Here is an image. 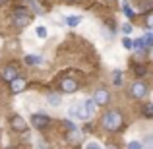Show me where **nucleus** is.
Instances as JSON below:
<instances>
[{
    "label": "nucleus",
    "mask_w": 153,
    "mask_h": 149,
    "mask_svg": "<svg viewBox=\"0 0 153 149\" xmlns=\"http://www.w3.org/2000/svg\"><path fill=\"white\" fill-rule=\"evenodd\" d=\"M143 47H146V43H143V37H140V39H136V41H134V49H136V50H142Z\"/></svg>",
    "instance_id": "nucleus-23"
},
{
    "label": "nucleus",
    "mask_w": 153,
    "mask_h": 149,
    "mask_svg": "<svg viewBox=\"0 0 153 149\" xmlns=\"http://www.w3.org/2000/svg\"><path fill=\"white\" fill-rule=\"evenodd\" d=\"M107 149H118V147H116L114 143H108V145H107Z\"/></svg>",
    "instance_id": "nucleus-31"
},
{
    "label": "nucleus",
    "mask_w": 153,
    "mask_h": 149,
    "mask_svg": "<svg viewBox=\"0 0 153 149\" xmlns=\"http://www.w3.org/2000/svg\"><path fill=\"white\" fill-rule=\"evenodd\" d=\"M132 95H134L136 99H142V97H146V95H147V87L143 85L142 82H136L134 85H132Z\"/></svg>",
    "instance_id": "nucleus-6"
},
{
    "label": "nucleus",
    "mask_w": 153,
    "mask_h": 149,
    "mask_svg": "<svg viewBox=\"0 0 153 149\" xmlns=\"http://www.w3.org/2000/svg\"><path fill=\"white\" fill-rule=\"evenodd\" d=\"M95 108H97V103H95V99H87V101H85L87 116H93V114H95Z\"/></svg>",
    "instance_id": "nucleus-13"
},
{
    "label": "nucleus",
    "mask_w": 153,
    "mask_h": 149,
    "mask_svg": "<svg viewBox=\"0 0 153 149\" xmlns=\"http://www.w3.org/2000/svg\"><path fill=\"white\" fill-rule=\"evenodd\" d=\"M85 149H103V145H101L99 142H89V143L85 145Z\"/></svg>",
    "instance_id": "nucleus-28"
},
{
    "label": "nucleus",
    "mask_w": 153,
    "mask_h": 149,
    "mask_svg": "<svg viewBox=\"0 0 153 149\" xmlns=\"http://www.w3.org/2000/svg\"><path fill=\"white\" fill-rule=\"evenodd\" d=\"M29 21H31V16L27 14V10H23V8L16 10V14H14V23H16L18 27H25V25H29Z\"/></svg>",
    "instance_id": "nucleus-3"
},
{
    "label": "nucleus",
    "mask_w": 153,
    "mask_h": 149,
    "mask_svg": "<svg viewBox=\"0 0 153 149\" xmlns=\"http://www.w3.org/2000/svg\"><path fill=\"white\" fill-rule=\"evenodd\" d=\"M68 139H70L72 143L82 142V132H79L78 128H74V130H68Z\"/></svg>",
    "instance_id": "nucleus-12"
},
{
    "label": "nucleus",
    "mask_w": 153,
    "mask_h": 149,
    "mask_svg": "<svg viewBox=\"0 0 153 149\" xmlns=\"http://www.w3.org/2000/svg\"><path fill=\"white\" fill-rule=\"evenodd\" d=\"M49 105H51V107H58V105H60V97H58V95H49Z\"/></svg>",
    "instance_id": "nucleus-21"
},
{
    "label": "nucleus",
    "mask_w": 153,
    "mask_h": 149,
    "mask_svg": "<svg viewBox=\"0 0 153 149\" xmlns=\"http://www.w3.org/2000/svg\"><path fill=\"white\" fill-rule=\"evenodd\" d=\"M64 122H66V128H68V130H74V122H72V120H64Z\"/></svg>",
    "instance_id": "nucleus-30"
},
{
    "label": "nucleus",
    "mask_w": 153,
    "mask_h": 149,
    "mask_svg": "<svg viewBox=\"0 0 153 149\" xmlns=\"http://www.w3.org/2000/svg\"><path fill=\"white\" fill-rule=\"evenodd\" d=\"M95 103L99 105V107H105V105L108 103V91H105V89H99V91H95Z\"/></svg>",
    "instance_id": "nucleus-8"
},
{
    "label": "nucleus",
    "mask_w": 153,
    "mask_h": 149,
    "mask_svg": "<svg viewBox=\"0 0 153 149\" xmlns=\"http://www.w3.org/2000/svg\"><path fill=\"white\" fill-rule=\"evenodd\" d=\"M25 79H22V78H16L14 82H10V89H12V93H22L23 89H25Z\"/></svg>",
    "instance_id": "nucleus-7"
},
{
    "label": "nucleus",
    "mask_w": 153,
    "mask_h": 149,
    "mask_svg": "<svg viewBox=\"0 0 153 149\" xmlns=\"http://www.w3.org/2000/svg\"><path fill=\"white\" fill-rule=\"evenodd\" d=\"M112 82H114L116 85H120V83H122V72H120V70H114V72H112Z\"/></svg>",
    "instance_id": "nucleus-19"
},
{
    "label": "nucleus",
    "mask_w": 153,
    "mask_h": 149,
    "mask_svg": "<svg viewBox=\"0 0 153 149\" xmlns=\"http://www.w3.org/2000/svg\"><path fill=\"white\" fill-rule=\"evenodd\" d=\"M134 70H136V74H138V76H143V74H146V68H143V66H136Z\"/></svg>",
    "instance_id": "nucleus-29"
},
{
    "label": "nucleus",
    "mask_w": 153,
    "mask_h": 149,
    "mask_svg": "<svg viewBox=\"0 0 153 149\" xmlns=\"http://www.w3.org/2000/svg\"><path fill=\"white\" fill-rule=\"evenodd\" d=\"M146 25H147V29L153 31V14H147V18H146Z\"/></svg>",
    "instance_id": "nucleus-27"
},
{
    "label": "nucleus",
    "mask_w": 153,
    "mask_h": 149,
    "mask_svg": "<svg viewBox=\"0 0 153 149\" xmlns=\"http://www.w3.org/2000/svg\"><path fill=\"white\" fill-rule=\"evenodd\" d=\"M128 149H143V145H142V142H136L134 139V142L128 143Z\"/></svg>",
    "instance_id": "nucleus-26"
},
{
    "label": "nucleus",
    "mask_w": 153,
    "mask_h": 149,
    "mask_svg": "<svg viewBox=\"0 0 153 149\" xmlns=\"http://www.w3.org/2000/svg\"><path fill=\"white\" fill-rule=\"evenodd\" d=\"M60 89L64 91V93H76L78 91V82L72 78H64L62 82H60Z\"/></svg>",
    "instance_id": "nucleus-5"
},
{
    "label": "nucleus",
    "mask_w": 153,
    "mask_h": 149,
    "mask_svg": "<svg viewBox=\"0 0 153 149\" xmlns=\"http://www.w3.org/2000/svg\"><path fill=\"white\" fill-rule=\"evenodd\" d=\"M122 114L120 112H116V110H107L103 114V126L107 128V130H111V132H116V130H120V126H122Z\"/></svg>",
    "instance_id": "nucleus-1"
},
{
    "label": "nucleus",
    "mask_w": 153,
    "mask_h": 149,
    "mask_svg": "<svg viewBox=\"0 0 153 149\" xmlns=\"http://www.w3.org/2000/svg\"><path fill=\"white\" fill-rule=\"evenodd\" d=\"M143 43H146V47H153V33L143 35Z\"/></svg>",
    "instance_id": "nucleus-25"
},
{
    "label": "nucleus",
    "mask_w": 153,
    "mask_h": 149,
    "mask_svg": "<svg viewBox=\"0 0 153 149\" xmlns=\"http://www.w3.org/2000/svg\"><path fill=\"white\" fill-rule=\"evenodd\" d=\"M25 64H29V66H39V64H43V58L39 54H27Z\"/></svg>",
    "instance_id": "nucleus-11"
},
{
    "label": "nucleus",
    "mask_w": 153,
    "mask_h": 149,
    "mask_svg": "<svg viewBox=\"0 0 153 149\" xmlns=\"http://www.w3.org/2000/svg\"><path fill=\"white\" fill-rule=\"evenodd\" d=\"M122 47L126 50H132V49H134V41H132V39H128V37H124L122 39Z\"/></svg>",
    "instance_id": "nucleus-20"
},
{
    "label": "nucleus",
    "mask_w": 153,
    "mask_h": 149,
    "mask_svg": "<svg viewBox=\"0 0 153 149\" xmlns=\"http://www.w3.org/2000/svg\"><path fill=\"white\" fill-rule=\"evenodd\" d=\"M16 78H18V68H14V66L4 68V79H6V82H14Z\"/></svg>",
    "instance_id": "nucleus-10"
},
{
    "label": "nucleus",
    "mask_w": 153,
    "mask_h": 149,
    "mask_svg": "<svg viewBox=\"0 0 153 149\" xmlns=\"http://www.w3.org/2000/svg\"><path fill=\"white\" fill-rule=\"evenodd\" d=\"M12 126H14V130H18V132H25L27 130V124H25V120H23L22 116H14V118H12Z\"/></svg>",
    "instance_id": "nucleus-9"
},
{
    "label": "nucleus",
    "mask_w": 153,
    "mask_h": 149,
    "mask_svg": "<svg viewBox=\"0 0 153 149\" xmlns=\"http://www.w3.org/2000/svg\"><path fill=\"white\" fill-rule=\"evenodd\" d=\"M37 149H45V145H43V143H39V145H37Z\"/></svg>",
    "instance_id": "nucleus-32"
},
{
    "label": "nucleus",
    "mask_w": 153,
    "mask_h": 149,
    "mask_svg": "<svg viewBox=\"0 0 153 149\" xmlns=\"http://www.w3.org/2000/svg\"><path fill=\"white\" fill-rule=\"evenodd\" d=\"M31 122H33V126L37 128V130H45V128H49L51 118L47 114H33L31 116Z\"/></svg>",
    "instance_id": "nucleus-4"
},
{
    "label": "nucleus",
    "mask_w": 153,
    "mask_h": 149,
    "mask_svg": "<svg viewBox=\"0 0 153 149\" xmlns=\"http://www.w3.org/2000/svg\"><path fill=\"white\" fill-rule=\"evenodd\" d=\"M142 145H143V149H153V136H146Z\"/></svg>",
    "instance_id": "nucleus-18"
},
{
    "label": "nucleus",
    "mask_w": 153,
    "mask_h": 149,
    "mask_svg": "<svg viewBox=\"0 0 153 149\" xmlns=\"http://www.w3.org/2000/svg\"><path fill=\"white\" fill-rule=\"evenodd\" d=\"M27 4H29V6H31V8H33V10H35V14L43 16V8L39 6V2H37V0H27Z\"/></svg>",
    "instance_id": "nucleus-17"
},
{
    "label": "nucleus",
    "mask_w": 153,
    "mask_h": 149,
    "mask_svg": "<svg viewBox=\"0 0 153 149\" xmlns=\"http://www.w3.org/2000/svg\"><path fill=\"white\" fill-rule=\"evenodd\" d=\"M68 112H70L72 118H78V120L89 118V116H87V110H85V103H74L70 108H68Z\"/></svg>",
    "instance_id": "nucleus-2"
},
{
    "label": "nucleus",
    "mask_w": 153,
    "mask_h": 149,
    "mask_svg": "<svg viewBox=\"0 0 153 149\" xmlns=\"http://www.w3.org/2000/svg\"><path fill=\"white\" fill-rule=\"evenodd\" d=\"M143 114H146V116H149V118L153 116V105H151V103H147L146 107H143Z\"/></svg>",
    "instance_id": "nucleus-24"
},
{
    "label": "nucleus",
    "mask_w": 153,
    "mask_h": 149,
    "mask_svg": "<svg viewBox=\"0 0 153 149\" xmlns=\"http://www.w3.org/2000/svg\"><path fill=\"white\" fill-rule=\"evenodd\" d=\"M66 23H68L70 27L79 25V23H82V16H70V18H66Z\"/></svg>",
    "instance_id": "nucleus-14"
},
{
    "label": "nucleus",
    "mask_w": 153,
    "mask_h": 149,
    "mask_svg": "<svg viewBox=\"0 0 153 149\" xmlns=\"http://www.w3.org/2000/svg\"><path fill=\"white\" fill-rule=\"evenodd\" d=\"M35 33H37L39 39H47V37H49V31H47L45 25H37V27H35Z\"/></svg>",
    "instance_id": "nucleus-15"
},
{
    "label": "nucleus",
    "mask_w": 153,
    "mask_h": 149,
    "mask_svg": "<svg viewBox=\"0 0 153 149\" xmlns=\"http://www.w3.org/2000/svg\"><path fill=\"white\" fill-rule=\"evenodd\" d=\"M122 12H124V16H126V18H134V10H132V6H130V4H128V2H124L122 4Z\"/></svg>",
    "instance_id": "nucleus-16"
},
{
    "label": "nucleus",
    "mask_w": 153,
    "mask_h": 149,
    "mask_svg": "<svg viewBox=\"0 0 153 149\" xmlns=\"http://www.w3.org/2000/svg\"><path fill=\"white\" fill-rule=\"evenodd\" d=\"M120 31H122L124 35H130L132 31H134V27H132L130 23H122V27H120Z\"/></svg>",
    "instance_id": "nucleus-22"
}]
</instances>
